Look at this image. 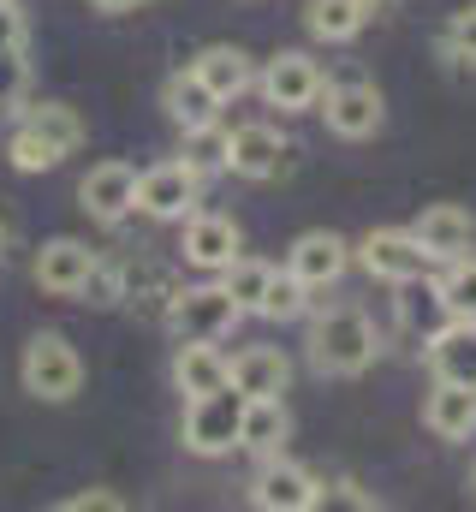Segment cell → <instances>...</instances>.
I'll use <instances>...</instances> for the list:
<instances>
[{
  "mask_svg": "<svg viewBox=\"0 0 476 512\" xmlns=\"http://www.w3.org/2000/svg\"><path fill=\"white\" fill-rule=\"evenodd\" d=\"M375 352H381V334L357 304H334L310 322V364L322 376H363Z\"/></svg>",
  "mask_w": 476,
  "mask_h": 512,
  "instance_id": "obj_1",
  "label": "cell"
},
{
  "mask_svg": "<svg viewBox=\"0 0 476 512\" xmlns=\"http://www.w3.org/2000/svg\"><path fill=\"white\" fill-rule=\"evenodd\" d=\"M18 382H24V393H36L48 405H66L84 387V358L72 352L66 334H36L18 358Z\"/></svg>",
  "mask_w": 476,
  "mask_h": 512,
  "instance_id": "obj_2",
  "label": "cell"
},
{
  "mask_svg": "<svg viewBox=\"0 0 476 512\" xmlns=\"http://www.w3.org/2000/svg\"><path fill=\"white\" fill-rule=\"evenodd\" d=\"M238 423H244V393L233 382L209 387L185 405V447L197 459H221L238 447Z\"/></svg>",
  "mask_w": 476,
  "mask_h": 512,
  "instance_id": "obj_3",
  "label": "cell"
},
{
  "mask_svg": "<svg viewBox=\"0 0 476 512\" xmlns=\"http://www.w3.org/2000/svg\"><path fill=\"white\" fill-rule=\"evenodd\" d=\"M161 322L173 328V340H227L238 328V304L227 298V286H179Z\"/></svg>",
  "mask_w": 476,
  "mask_h": 512,
  "instance_id": "obj_4",
  "label": "cell"
},
{
  "mask_svg": "<svg viewBox=\"0 0 476 512\" xmlns=\"http://www.w3.org/2000/svg\"><path fill=\"white\" fill-rule=\"evenodd\" d=\"M197 191H203V173L191 161H161V167L137 173V209L149 221H185L197 209Z\"/></svg>",
  "mask_w": 476,
  "mask_h": 512,
  "instance_id": "obj_5",
  "label": "cell"
},
{
  "mask_svg": "<svg viewBox=\"0 0 476 512\" xmlns=\"http://www.w3.org/2000/svg\"><path fill=\"white\" fill-rule=\"evenodd\" d=\"M322 66L310 60V54H274L268 60V72L256 78V90H262V102L268 108H280V114H304V108H316V96H322Z\"/></svg>",
  "mask_w": 476,
  "mask_h": 512,
  "instance_id": "obj_6",
  "label": "cell"
},
{
  "mask_svg": "<svg viewBox=\"0 0 476 512\" xmlns=\"http://www.w3.org/2000/svg\"><path fill=\"white\" fill-rule=\"evenodd\" d=\"M322 120L334 137H375L381 120H387V108H381V90L375 84H363V78H346V84H322Z\"/></svg>",
  "mask_w": 476,
  "mask_h": 512,
  "instance_id": "obj_7",
  "label": "cell"
},
{
  "mask_svg": "<svg viewBox=\"0 0 476 512\" xmlns=\"http://www.w3.org/2000/svg\"><path fill=\"white\" fill-rule=\"evenodd\" d=\"M250 501L262 512H310V507H322V483H316L304 465L268 453V465L250 477Z\"/></svg>",
  "mask_w": 476,
  "mask_h": 512,
  "instance_id": "obj_8",
  "label": "cell"
},
{
  "mask_svg": "<svg viewBox=\"0 0 476 512\" xmlns=\"http://www.w3.org/2000/svg\"><path fill=\"white\" fill-rule=\"evenodd\" d=\"M286 161H292V143L274 126L256 120V126L227 131V173H238V179H280Z\"/></svg>",
  "mask_w": 476,
  "mask_h": 512,
  "instance_id": "obj_9",
  "label": "cell"
},
{
  "mask_svg": "<svg viewBox=\"0 0 476 512\" xmlns=\"http://www.w3.org/2000/svg\"><path fill=\"white\" fill-rule=\"evenodd\" d=\"M357 262L375 274V280H417V274H429V262L435 256L423 251L411 233H399V227H381V233H363V245H357Z\"/></svg>",
  "mask_w": 476,
  "mask_h": 512,
  "instance_id": "obj_10",
  "label": "cell"
},
{
  "mask_svg": "<svg viewBox=\"0 0 476 512\" xmlns=\"http://www.w3.org/2000/svg\"><path fill=\"white\" fill-rule=\"evenodd\" d=\"M78 203L96 215V221H125L131 209H137V167H125V161H96L90 173H84V185H78Z\"/></svg>",
  "mask_w": 476,
  "mask_h": 512,
  "instance_id": "obj_11",
  "label": "cell"
},
{
  "mask_svg": "<svg viewBox=\"0 0 476 512\" xmlns=\"http://www.w3.org/2000/svg\"><path fill=\"white\" fill-rule=\"evenodd\" d=\"M411 239L435 256V262H453V256L471 251L476 221H471V209H459V203H429V209L411 221Z\"/></svg>",
  "mask_w": 476,
  "mask_h": 512,
  "instance_id": "obj_12",
  "label": "cell"
},
{
  "mask_svg": "<svg viewBox=\"0 0 476 512\" xmlns=\"http://www.w3.org/2000/svg\"><path fill=\"white\" fill-rule=\"evenodd\" d=\"M399 322H405V334L411 340H435L447 322H453V304H447V292H441V280H429V274H417V280H399Z\"/></svg>",
  "mask_w": 476,
  "mask_h": 512,
  "instance_id": "obj_13",
  "label": "cell"
},
{
  "mask_svg": "<svg viewBox=\"0 0 476 512\" xmlns=\"http://www.w3.org/2000/svg\"><path fill=\"white\" fill-rule=\"evenodd\" d=\"M227 382L244 399H280L286 382H292V364H286L280 346H244L238 358H227Z\"/></svg>",
  "mask_w": 476,
  "mask_h": 512,
  "instance_id": "obj_14",
  "label": "cell"
},
{
  "mask_svg": "<svg viewBox=\"0 0 476 512\" xmlns=\"http://www.w3.org/2000/svg\"><path fill=\"white\" fill-rule=\"evenodd\" d=\"M346 262H352V245L340 239V233H304L292 256H286V268L310 286V292H322V286H334L340 274H346Z\"/></svg>",
  "mask_w": 476,
  "mask_h": 512,
  "instance_id": "obj_15",
  "label": "cell"
},
{
  "mask_svg": "<svg viewBox=\"0 0 476 512\" xmlns=\"http://www.w3.org/2000/svg\"><path fill=\"white\" fill-rule=\"evenodd\" d=\"M90 262H96V251H90L84 239H48V245L36 251V286L54 292V298H78Z\"/></svg>",
  "mask_w": 476,
  "mask_h": 512,
  "instance_id": "obj_16",
  "label": "cell"
},
{
  "mask_svg": "<svg viewBox=\"0 0 476 512\" xmlns=\"http://www.w3.org/2000/svg\"><path fill=\"white\" fill-rule=\"evenodd\" d=\"M161 108H167V120L179 131H197V126H215L227 102H221L197 72H173V78L161 84Z\"/></svg>",
  "mask_w": 476,
  "mask_h": 512,
  "instance_id": "obj_17",
  "label": "cell"
},
{
  "mask_svg": "<svg viewBox=\"0 0 476 512\" xmlns=\"http://www.w3.org/2000/svg\"><path fill=\"white\" fill-rule=\"evenodd\" d=\"M423 423L441 441H471L476 435V387L465 382H435V393L423 399Z\"/></svg>",
  "mask_w": 476,
  "mask_h": 512,
  "instance_id": "obj_18",
  "label": "cell"
},
{
  "mask_svg": "<svg viewBox=\"0 0 476 512\" xmlns=\"http://www.w3.org/2000/svg\"><path fill=\"white\" fill-rule=\"evenodd\" d=\"M238 245H244V239H238V227L227 215H197V209H191V221H185V262H191V268L221 274L238 256Z\"/></svg>",
  "mask_w": 476,
  "mask_h": 512,
  "instance_id": "obj_19",
  "label": "cell"
},
{
  "mask_svg": "<svg viewBox=\"0 0 476 512\" xmlns=\"http://www.w3.org/2000/svg\"><path fill=\"white\" fill-rule=\"evenodd\" d=\"M429 370L435 382H465L476 387V322H447L435 340H429Z\"/></svg>",
  "mask_w": 476,
  "mask_h": 512,
  "instance_id": "obj_20",
  "label": "cell"
},
{
  "mask_svg": "<svg viewBox=\"0 0 476 512\" xmlns=\"http://www.w3.org/2000/svg\"><path fill=\"white\" fill-rule=\"evenodd\" d=\"M191 72L221 96V102H238L250 84H256V66H250V54L233 48V42H215V48H203L197 60H191Z\"/></svg>",
  "mask_w": 476,
  "mask_h": 512,
  "instance_id": "obj_21",
  "label": "cell"
},
{
  "mask_svg": "<svg viewBox=\"0 0 476 512\" xmlns=\"http://www.w3.org/2000/svg\"><path fill=\"white\" fill-rule=\"evenodd\" d=\"M221 382H227V352L215 340H179V352H173V387L185 399H197V393H209V387H221Z\"/></svg>",
  "mask_w": 476,
  "mask_h": 512,
  "instance_id": "obj_22",
  "label": "cell"
},
{
  "mask_svg": "<svg viewBox=\"0 0 476 512\" xmlns=\"http://www.w3.org/2000/svg\"><path fill=\"white\" fill-rule=\"evenodd\" d=\"M292 435V417H286V405L280 399H244V423H238V447H250V453H280V441Z\"/></svg>",
  "mask_w": 476,
  "mask_h": 512,
  "instance_id": "obj_23",
  "label": "cell"
},
{
  "mask_svg": "<svg viewBox=\"0 0 476 512\" xmlns=\"http://www.w3.org/2000/svg\"><path fill=\"white\" fill-rule=\"evenodd\" d=\"M369 0H310L304 6V24H310V36H322V42H352L357 30L369 24Z\"/></svg>",
  "mask_w": 476,
  "mask_h": 512,
  "instance_id": "obj_24",
  "label": "cell"
},
{
  "mask_svg": "<svg viewBox=\"0 0 476 512\" xmlns=\"http://www.w3.org/2000/svg\"><path fill=\"white\" fill-rule=\"evenodd\" d=\"M24 131H36L54 155H72L78 143H84V120L66 108V102H36V108H24V120H18Z\"/></svg>",
  "mask_w": 476,
  "mask_h": 512,
  "instance_id": "obj_25",
  "label": "cell"
},
{
  "mask_svg": "<svg viewBox=\"0 0 476 512\" xmlns=\"http://www.w3.org/2000/svg\"><path fill=\"white\" fill-rule=\"evenodd\" d=\"M268 262H256V256H233L227 268H221V286H227V298L238 304V316H256V304H262V292H268Z\"/></svg>",
  "mask_w": 476,
  "mask_h": 512,
  "instance_id": "obj_26",
  "label": "cell"
},
{
  "mask_svg": "<svg viewBox=\"0 0 476 512\" xmlns=\"http://www.w3.org/2000/svg\"><path fill=\"white\" fill-rule=\"evenodd\" d=\"M304 310H310V286H304L292 268H286V274L274 268V274H268V292H262V304H256V316H268V322H298Z\"/></svg>",
  "mask_w": 476,
  "mask_h": 512,
  "instance_id": "obj_27",
  "label": "cell"
},
{
  "mask_svg": "<svg viewBox=\"0 0 476 512\" xmlns=\"http://www.w3.org/2000/svg\"><path fill=\"white\" fill-rule=\"evenodd\" d=\"M78 298H84V304H96V310L125 304V268L96 256V262H90V274H84V286H78Z\"/></svg>",
  "mask_w": 476,
  "mask_h": 512,
  "instance_id": "obj_28",
  "label": "cell"
},
{
  "mask_svg": "<svg viewBox=\"0 0 476 512\" xmlns=\"http://www.w3.org/2000/svg\"><path fill=\"white\" fill-rule=\"evenodd\" d=\"M6 155H12V167H18V173H48V167H60V161H66V155H54L36 131H24V126H12Z\"/></svg>",
  "mask_w": 476,
  "mask_h": 512,
  "instance_id": "obj_29",
  "label": "cell"
},
{
  "mask_svg": "<svg viewBox=\"0 0 476 512\" xmlns=\"http://www.w3.org/2000/svg\"><path fill=\"white\" fill-rule=\"evenodd\" d=\"M185 161H191L197 173H215V167H227V131H221V120H215V126L185 131Z\"/></svg>",
  "mask_w": 476,
  "mask_h": 512,
  "instance_id": "obj_30",
  "label": "cell"
},
{
  "mask_svg": "<svg viewBox=\"0 0 476 512\" xmlns=\"http://www.w3.org/2000/svg\"><path fill=\"white\" fill-rule=\"evenodd\" d=\"M441 292H447V304H453V316H459V322H476V262L453 256V268H447Z\"/></svg>",
  "mask_w": 476,
  "mask_h": 512,
  "instance_id": "obj_31",
  "label": "cell"
},
{
  "mask_svg": "<svg viewBox=\"0 0 476 512\" xmlns=\"http://www.w3.org/2000/svg\"><path fill=\"white\" fill-rule=\"evenodd\" d=\"M30 90V60L24 48H0V114H12Z\"/></svg>",
  "mask_w": 476,
  "mask_h": 512,
  "instance_id": "obj_32",
  "label": "cell"
},
{
  "mask_svg": "<svg viewBox=\"0 0 476 512\" xmlns=\"http://www.w3.org/2000/svg\"><path fill=\"white\" fill-rule=\"evenodd\" d=\"M447 48H453V60H471V66H476V6L453 18V30H447Z\"/></svg>",
  "mask_w": 476,
  "mask_h": 512,
  "instance_id": "obj_33",
  "label": "cell"
},
{
  "mask_svg": "<svg viewBox=\"0 0 476 512\" xmlns=\"http://www.w3.org/2000/svg\"><path fill=\"white\" fill-rule=\"evenodd\" d=\"M24 36H30V24H24L18 0H0V48H24Z\"/></svg>",
  "mask_w": 476,
  "mask_h": 512,
  "instance_id": "obj_34",
  "label": "cell"
},
{
  "mask_svg": "<svg viewBox=\"0 0 476 512\" xmlns=\"http://www.w3.org/2000/svg\"><path fill=\"white\" fill-rule=\"evenodd\" d=\"M125 501L119 495H108V489H90V495H72L66 501V512H119Z\"/></svg>",
  "mask_w": 476,
  "mask_h": 512,
  "instance_id": "obj_35",
  "label": "cell"
},
{
  "mask_svg": "<svg viewBox=\"0 0 476 512\" xmlns=\"http://www.w3.org/2000/svg\"><path fill=\"white\" fill-rule=\"evenodd\" d=\"M96 12H137V6H149V0H90Z\"/></svg>",
  "mask_w": 476,
  "mask_h": 512,
  "instance_id": "obj_36",
  "label": "cell"
},
{
  "mask_svg": "<svg viewBox=\"0 0 476 512\" xmlns=\"http://www.w3.org/2000/svg\"><path fill=\"white\" fill-rule=\"evenodd\" d=\"M0 251H6V227H0Z\"/></svg>",
  "mask_w": 476,
  "mask_h": 512,
  "instance_id": "obj_37",
  "label": "cell"
},
{
  "mask_svg": "<svg viewBox=\"0 0 476 512\" xmlns=\"http://www.w3.org/2000/svg\"><path fill=\"white\" fill-rule=\"evenodd\" d=\"M471 495H476V471H471Z\"/></svg>",
  "mask_w": 476,
  "mask_h": 512,
  "instance_id": "obj_38",
  "label": "cell"
},
{
  "mask_svg": "<svg viewBox=\"0 0 476 512\" xmlns=\"http://www.w3.org/2000/svg\"><path fill=\"white\" fill-rule=\"evenodd\" d=\"M369 6H381V0H369Z\"/></svg>",
  "mask_w": 476,
  "mask_h": 512,
  "instance_id": "obj_39",
  "label": "cell"
}]
</instances>
